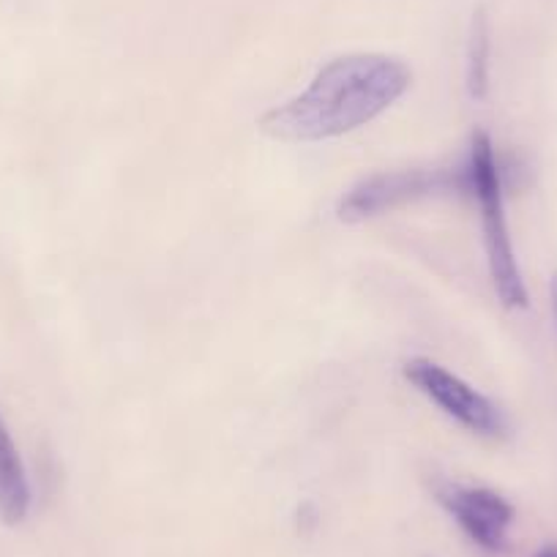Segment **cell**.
Here are the masks:
<instances>
[{"instance_id": "cell-1", "label": "cell", "mask_w": 557, "mask_h": 557, "mask_svg": "<svg viewBox=\"0 0 557 557\" xmlns=\"http://www.w3.org/2000/svg\"><path fill=\"white\" fill-rule=\"evenodd\" d=\"M412 85V69L383 52H350L325 63L304 94L271 107L260 132L282 143H325L383 115Z\"/></svg>"}, {"instance_id": "cell-2", "label": "cell", "mask_w": 557, "mask_h": 557, "mask_svg": "<svg viewBox=\"0 0 557 557\" xmlns=\"http://www.w3.org/2000/svg\"><path fill=\"white\" fill-rule=\"evenodd\" d=\"M465 170H468V195L479 202L486 260H490L492 285H495L497 298L508 309H528L530 296L528 287H524L522 271H519L517 255H513L506 206H503L500 162H497L495 146H492V137L486 132H475L470 137V153Z\"/></svg>"}, {"instance_id": "cell-3", "label": "cell", "mask_w": 557, "mask_h": 557, "mask_svg": "<svg viewBox=\"0 0 557 557\" xmlns=\"http://www.w3.org/2000/svg\"><path fill=\"white\" fill-rule=\"evenodd\" d=\"M437 195H468V170L462 168H412L374 173L358 181L339 200V219L345 224H361L383 216L407 202Z\"/></svg>"}, {"instance_id": "cell-4", "label": "cell", "mask_w": 557, "mask_h": 557, "mask_svg": "<svg viewBox=\"0 0 557 557\" xmlns=\"http://www.w3.org/2000/svg\"><path fill=\"white\" fill-rule=\"evenodd\" d=\"M401 374H405L407 383L416 385L426 399L435 401L448 418H454L457 424H462L473 435L506 437L508 421L500 407L490 396L465 383L459 374L448 372L446 367H441L432 358H410L401 367Z\"/></svg>"}, {"instance_id": "cell-5", "label": "cell", "mask_w": 557, "mask_h": 557, "mask_svg": "<svg viewBox=\"0 0 557 557\" xmlns=\"http://www.w3.org/2000/svg\"><path fill=\"white\" fill-rule=\"evenodd\" d=\"M435 500L457 519L475 546L486 552H503L508 541V528L513 524V506L495 490L468 486L457 481H435Z\"/></svg>"}, {"instance_id": "cell-6", "label": "cell", "mask_w": 557, "mask_h": 557, "mask_svg": "<svg viewBox=\"0 0 557 557\" xmlns=\"http://www.w3.org/2000/svg\"><path fill=\"white\" fill-rule=\"evenodd\" d=\"M30 511V481L12 432L0 416V519L7 524L25 522Z\"/></svg>"}, {"instance_id": "cell-7", "label": "cell", "mask_w": 557, "mask_h": 557, "mask_svg": "<svg viewBox=\"0 0 557 557\" xmlns=\"http://www.w3.org/2000/svg\"><path fill=\"white\" fill-rule=\"evenodd\" d=\"M490 23H486L484 12H475L468 41V90L473 99H484L486 90H490Z\"/></svg>"}, {"instance_id": "cell-8", "label": "cell", "mask_w": 557, "mask_h": 557, "mask_svg": "<svg viewBox=\"0 0 557 557\" xmlns=\"http://www.w3.org/2000/svg\"><path fill=\"white\" fill-rule=\"evenodd\" d=\"M549 298H552V309H555V320H557V273L549 282Z\"/></svg>"}, {"instance_id": "cell-9", "label": "cell", "mask_w": 557, "mask_h": 557, "mask_svg": "<svg viewBox=\"0 0 557 557\" xmlns=\"http://www.w3.org/2000/svg\"><path fill=\"white\" fill-rule=\"evenodd\" d=\"M535 557H557V544H546V546H541L539 555H535Z\"/></svg>"}]
</instances>
